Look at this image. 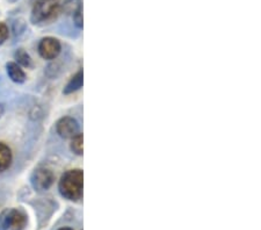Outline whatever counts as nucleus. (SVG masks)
I'll return each instance as SVG.
<instances>
[{
	"instance_id": "1",
	"label": "nucleus",
	"mask_w": 261,
	"mask_h": 230,
	"mask_svg": "<svg viewBox=\"0 0 261 230\" xmlns=\"http://www.w3.org/2000/svg\"><path fill=\"white\" fill-rule=\"evenodd\" d=\"M83 181L84 175L82 170L74 169L66 171L58 184L61 195L70 201H79L83 196Z\"/></svg>"
},
{
	"instance_id": "2",
	"label": "nucleus",
	"mask_w": 261,
	"mask_h": 230,
	"mask_svg": "<svg viewBox=\"0 0 261 230\" xmlns=\"http://www.w3.org/2000/svg\"><path fill=\"white\" fill-rule=\"evenodd\" d=\"M61 13L60 0H37L33 6L31 21L35 24L47 23Z\"/></svg>"
},
{
	"instance_id": "3",
	"label": "nucleus",
	"mask_w": 261,
	"mask_h": 230,
	"mask_svg": "<svg viewBox=\"0 0 261 230\" xmlns=\"http://www.w3.org/2000/svg\"><path fill=\"white\" fill-rule=\"evenodd\" d=\"M54 182L55 177L53 171L47 169V167H39L34 171L31 177L32 186L37 192L48 191L53 186Z\"/></svg>"
},
{
	"instance_id": "4",
	"label": "nucleus",
	"mask_w": 261,
	"mask_h": 230,
	"mask_svg": "<svg viewBox=\"0 0 261 230\" xmlns=\"http://www.w3.org/2000/svg\"><path fill=\"white\" fill-rule=\"evenodd\" d=\"M61 50V42L57 39H55V37H44L39 43V54L44 60H55V58L60 55Z\"/></svg>"
},
{
	"instance_id": "5",
	"label": "nucleus",
	"mask_w": 261,
	"mask_h": 230,
	"mask_svg": "<svg viewBox=\"0 0 261 230\" xmlns=\"http://www.w3.org/2000/svg\"><path fill=\"white\" fill-rule=\"evenodd\" d=\"M56 132L63 139H72L79 133V124L71 116H64L57 121Z\"/></svg>"
},
{
	"instance_id": "6",
	"label": "nucleus",
	"mask_w": 261,
	"mask_h": 230,
	"mask_svg": "<svg viewBox=\"0 0 261 230\" xmlns=\"http://www.w3.org/2000/svg\"><path fill=\"white\" fill-rule=\"evenodd\" d=\"M8 219H10V230H23L27 227V215L21 209H8Z\"/></svg>"
},
{
	"instance_id": "7",
	"label": "nucleus",
	"mask_w": 261,
	"mask_h": 230,
	"mask_svg": "<svg viewBox=\"0 0 261 230\" xmlns=\"http://www.w3.org/2000/svg\"><path fill=\"white\" fill-rule=\"evenodd\" d=\"M6 72L8 77L11 78L12 82L16 84H22L26 82L27 76L24 73L23 69L15 62H7L6 63Z\"/></svg>"
},
{
	"instance_id": "8",
	"label": "nucleus",
	"mask_w": 261,
	"mask_h": 230,
	"mask_svg": "<svg viewBox=\"0 0 261 230\" xmlns=\"http://www.w3.org/2000/svg\"><path fill=\"white\" fill-rule=\"evenodd\" d=\"M12 150L5 143H0V173L6 171L12 164Z\"/></svg>"
},
{
	"instance_id": "9",
	"label": "nucleus",
	"mask_w": 261,
	"mask_h": 230,
	"mask_svg": "<svg viewBox=\"0 0 261 230\" xmlns=\"http://www.w3.org/2000/svg\"><path fill=\"white\" fill-rule=\"evenodd\" d=\"M82 86H83V71H79V72L75 73L74 76L70 79V82L66 84L63 93L64 94L73 93V92L81 90Z\"/></svg>"
},
{
	"instance_id": "10",
	"label": "nucleus",
	"mask_w": 261,
	"mask_h": 230,
	"mask_svg": "<svg viewBox=\"0 0 261 230\" xmlns=\"http://www.w3.org/2000/svg\"><path fill=\"white\" fill-rule=\"evenodd\" d=\"M14 60L16 61L15 63H18L20 66H23V68H27V69L33 68L32 57L29 56V54L22 48L16 50L14 54Z\"/></svg>"
},
{
	"instance_id": "11",
	"label": "nucleus",
	"mask_w": 261,
	"mask_h": 230,
	"mask_svg": "<svg viewBox=\"0 0 261 230\" xmlns=\"http://www.w3.org/2000/svg\"><path fill=\"white\" fill-rule=\"evenodd\" d=\"M82 6L81 0H65L64 3L61 4V12H64L65 14L73 15L75 11H78Z\"/></svg>"
},
{
	"instance_id": "12",
	"label": "nucleus",
	"mask_w": 261,
	"mask_h": 230,
	"mask_svg": "<svg viewBox=\"0 0 261 230\" xmlns=\"http://www.w3.org/2000/svg\"><path fill=\"white\" fill-rule=\"evenodd\" d=\"M71 150L78 156L83 155V134L78 133L77 135L71 139Z\"/></svg>"
},
{
	"instance_id": "13",
	"label": "nucleus",
	"mask_w": 261,
	"mask_h": 230,
	"mask_svg": "<svg viewBox=\"0 0 261 230\" xmlns=\"http://www.w3.org/2000/svg\"><path fill=\"white\" fill-rule=\"evenodd\" d=\"M10 229V219H8V209L0 213V230Z\"/></svg>"
},
{
	"instance_id": "14",
	"label": "nucleus",
	"mask_w": 261,
	"mask_h": 230,
	"mask_svg": "<svg viewBox=\"0 0 261 230\" xmlns=\"http://www.w3.org/2000/svg\"><path fill=\"white\" fill-rule=\"evenodd\" d=\"M10 36V29L5 22H0V45L5 43Z\"/></svg>"
},
{
	"instance_id": "15",
	"label": "nucleus",
	"mask_w": 261,
	"mask_h": 230,
	"mask_svg": "<svg viewBox=\"0 0 261 230\" xmlns=\"http://www.w3.org/2000/svg\"><path fill=\"white\" fill-rule=\"evenodd\" d=\"M72 16H73V21H74L75 26L82 28L83 27V7L79 8L78 11H75V13Z\"/></svg>"
},
{
	"instance_id": "16",
	"label": "nucleus",
	"mask_w": 261,
	"mask_h": 230,
	"mask_svg": "<svg viewBox=\"0 0 261 230\" xmlns=\"http://www.w3.org/2000/svg\"><path fill=\"white\" fill-rule=\"evenodd\" d=\"M4 112H5V108H4L3 105L0 104V119H2V116L4 115Z\"/></svg>"
},
{
	"instance_id": "17",
	"label": "nucleus",
	"mask_w": 261,
	"mask_h": 230,
	"mask_svg": "<svg viewBox=\"0 0 261 230\" xmlns=\"http://www.w3.org/2000/svg\"><path fill=\"white\" fill-rule=\"evenodd\" d=\"M58 230H73V229L72 228H69V227H63V228L58 229Z\"/></svg>"
},
{
	"instance_id": "18",
	"label": "nucleus",
	"mask_w": 261,
	"mask_h": 230,
	"mask_svg": "<svg viewBox=\"0 0 261 230\" xmlns=\"http://www.w3.org/2000/svg\"><path fill=\"white\" fill-rule=\"evenodd\" d=\"M8 2H10V3H16V2H18V0H8Z\"/></svg>"
}]
</instances>
